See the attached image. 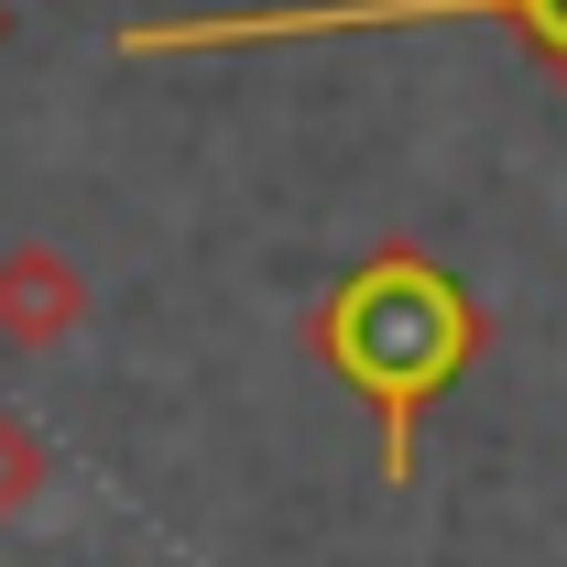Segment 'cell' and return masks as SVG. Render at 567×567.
<instances>
[{"label":"cell","mask_w":567,"mask_h":567,"mask_svg":"<svg viewBox=\"0 0 567 567\" xmlns=\"http://www.w3.org/2000/svg\"><path fill=\"white\" fill-rule=\"evenodd\" d=\"M317 339L339 360V382L371 393V415H382V481H404L415 470V415L425 393L470 360V295L436 274L425 251H382V262H360L339 295H328V317H317Z\"/></svg>","instance_id":"obj_1"},{"label":"cell","mask_w":567,"mask_h":567,"mask_svg":"<svg viewBox=\"0 0 567 567\" xmlns=\"http://www.w3.org/2000/svg\"><path fill=\"white\" fill-rule=\"evenodd\" d=\"M404 22H502L567 66V0H306V11H208V22H132L121 55H240V44H317V33H404Z\"/></svg>","instance_id":"obj_2"}]
</instances>
